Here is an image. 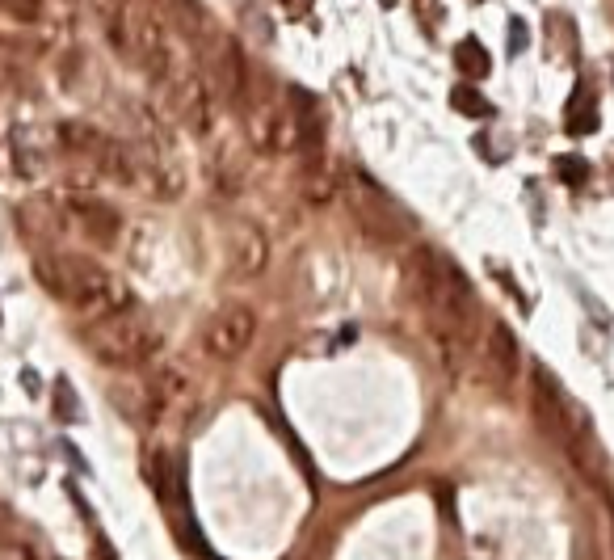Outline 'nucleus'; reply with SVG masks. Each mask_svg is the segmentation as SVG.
<instances>
[{
    "mask_svg": "<svg viewBox=\"0 0 614 560\" xmlns=\"http://www.w3.org/2000/svg\"><path fill=\"white\" fill-rule=\"evenodd\" d=\"M404 274H408V287H413V299L425 312L429 342H434L442 367L455 371L467 358V350H472L480 329V304L472 283L455 266V257L438 253L434 245H417L408 253Z\"/></svg>",
    "mask_w": 614,
    "mask_h": 560,
    "instance_id": "f257e3e1",
    "label": "nucleus"
},
{
    "mask_svg": "<svg viewBox=\"0 0 614 560\" xmlns=\"http://www.w3.org/2000/svg\"><path fill=\"white\" fill-rule=\"evenodd\" d=\"M34 278L59 304H68L80 320H101L118 308H131V291L118 274L89 262L80 253H38Z\"/></svg>",
    "mask_w": 614,
    "mask_h": 560,
    "instance_id": "f03ea898",
    "label": "nucleus"
},
{
    "mask_svg": "<svg viewBox=\"0 0 614 560\" xmlns=\"http://www.w3.org/2000/svg\"><path fill=\"white\" fill-rule=\"evenodd\" d=\"M85 346L101 367L131 371V367H148L160 354V346H165V337H160V329L131 304V308H118L101 320H89Z\"/></svg>",
    "mask_w": 614,
    "mask_h": 560,
    "instance_id": "7ed1b4c3",
    "label": "nucleus"
},
{
    "mask_svg": "<svg viewBox=\"0 0 614 560\" xmlns=\"http://www.w3.org/2000/svg\"><path fill=\"white\" fill-rule=\"evenodd\" d=\"M530 379H535V417H539V426L547 430V434H556L560 443L568 447V443H577V438H589V417L572 405V396H568V388L560 384L556 375H551L543 363L530 371Z\"/></svg>",
    "mask_w": 614,
    "mask_h": 560,
    "instance_id": "20e7f679",
    "label": "nucleus"
},
{
    "mask_svg": "<svg viewBox=\"0 0 614 560\" xmlns=\"http://www.w3.org/2000/svg\"><path fill=\"white\" fill-rule=\"evenodd\" d=\"M160 89L169 93V102H173V114H177V123L186 127L190 135H207L211 131V118H215V102H211V89H207V80H202L190 64H173V72L160 80Z\"/></svg>",
    "mask_w": 614,
    "mask_h": 560,
    "instance_id": "39448f33",
    "label": "nucleus"
},
{
    "mask_svg": "<svg viewBox=\"0 0 614 560\" xmlns=\"http://www.w3.org/2000/svg\"><path fill=\"white\" fill-rule=\"evenodd\" d=\"M59 203H64L68 228H76L80 236L89 240V245H97V249H114V245H118V236H122V215L106 203V198L85 194V190H72V194L59 198Z\"/></svg>",
    "mask_w": 614,
    "mask_h": 560,
    "instance_id": "423d86ee",
    "label": "nucleus"
},
{
    "mask_svg": "<svg viewBox=\"0 0 614 560\" xmlns=\"http://www.w3.org/2000/svg\"><path fill=\"white\" fill-rule=\"evenodd\" d=\"M190 388V375L181 363H169V358H152V367H148V379H143V388H139V400H135V417L139 422H148L156 426L160 417H165L181 396H186Z\"/></svg>",
    "mask_w": 614,
    "mask_h": 560,
    "instance_id": "0eeeda50",
    "label": "nucleus"
},
{
    "mask_svg": "<svg viewBox=\"0 0 614 560\" xmlns=\"http://www.w3.org/2000/svg\"><path fill=\"white\" fill-rule=\"evenodd\" d=\"M253 337H257V312L249 304H228L202 333V350L219 358V363H232L253 346Z\"/></svg>",
    "mask_w": 614,
    "mask_h": 560,
    "instance_id": "6e6552de",
    "label": "nucleus"
},
{
    "mask_svg": "<svg viewBox=\"0 0 614 560\" xmlns=\"http://www.w3.org/2000/svg\"><path fill=\"white\" fill-rule=\"evenodd\" d=\"M211 72H215V93L223 106H244L249 93V55L232 34L219 38V47L211 51Z\"/></svg>",
    "mask_w": 614,
    "mask_h": 560,
    "instance_id": "1a4fd4ad",
    "label": "nucleus"
},
{
    "mask_svg": "<svg viewBox=\"0 0 614 560\" xmlns=\"http://www.w3.org/2000/svg\"><path fill=\"white\" fill-rule=\"evenodd\" d=\"M249 139L257 152H291L299 139H295V118L291 106H261L257 114H249Z\"/></svg>",
    "mask_w": 614,
    "mask_h": 560,
    "instance_id": "9d476101",
    "label": "nucleus"
},
{
    "mask_svg": "<svg viewBox=\"0 0 614 560\" xmlns=\"http://www.w3.org/2000/svg\"><path fill=\"white\" fill-rule=\"evenodd\" d=\"M358 182H362V194H354V207H358L362 228L375 232V236H383V240H396V236L404 232V215L392 207V198H387L379 186L366 182L362 173H358Z\"/></svg>",
    "mask_w": 614,
    "mask_h": 560,
    "instance_id": "9b49d317",
    "label": "nucleus"
},
{
    "mask_svg": "<svg viewBox=\"0 0 614 560\" xmlns=\"http://www.w3.org/2000/svg\"><path fill=\"white\" fill-rule=\"evenodd\" d=\"M17 224H22V236L43 245V240H55L68 232V219H64V203L51 194H34L30 203L17 207Z\"/></svg>",
    "mask_w": 614,
    "mask_h": 560,
    "instance_id": "f8f14e48",
    "label": "nucleus"
},
{
    "mask_svg": "<svg viewBox=\"0 0 614 560\" xmlns=\"http://www.w3.org/2000/svg\"><path fill=\"white\" fill-rule=\"evenodd\" d=\"M518 363H522V346H518V337L509 325H497L488 329V342H484V375L493 379L497 388H509L514 384V375H518Z\"/></svg>",
    "mask_w": 614,
    "mask_h": 560,
    "instance_id": "ddd939ff",
    "label": "nucleus"
},
{
    "mask_svg": "<svg viewBox=\"0 0 614 560\" xmlns=\"http://www.w3.org/2000/svg\"><path fill=\"white\" fill-rule=\"evenodd\" d=\"M165 9H169V17L177 22V30L186 34L198 51H207V55H211V51L219 47L223 30H219V22L211 17V9L202 5V0H165Z\"/></svg>",
    "mask_w": 614,
    "mask_h": 560,
    "instance_id": "4468645a",
    "label": "nucleus"
},
{
    "mask_svg": "<svg viewBox=\"0 0 614 560\" xmlns=\"http://www.w3.org/2000/svg\"><path fill=\"white\" fill-rule=\"evenodd\" d=\"M228 262H232L228 270H232V278H236V283H244V278H257V274L265 270V262H270V245H265L261 228L244 224V228H236V232H232Z\"/></svg>",
    "mask_w": 614,
    "mask_h": 560,
    "instance_id": "2eb2a0df",
    "label": "nucleus"
},
{
    "mask_svg": "<svg viewBox=\"0 0 614 560\" xmlns=\"http://www.w3.org/2000/svg\"><path fill=\"white\" fill-rule=\"evenodd\" d=\"M286 106H291V118H295V139H299V152H307V165H316L320 160V106L316 97L307 89H291L286 93Z\"/></svg>",
    "mask_w": 614,
    "mask_h": 560,
    "instance_id": "dca6fc26",
    "label": "nucleus"
},
{
    "mask_svg": "<svg viewBox=\"0 0 614 560\" xmlns=\"http://www.w3.org/2000/svg\"><path fill=\"white\" fill-rule=\"evenodd\" d=\"M564 127H568V135H589V131H598V102H593V93H589L585 85L572 89L568 110H564Z\"/></svg>",
    "mask_w": 614,
    "mask_h": 560,
    "instance_id": "f3484780",
    "label": "nucleus"
},
{
    "mask_svg": "<svg viewBox=\"0 0 614 560\" xmlns=\"http://www.w3.org/2000/svg\"><path fill=\"white\" fill-rule=\"evenodd\" d=\"M9 148H13L17 173H22V177H38V173H43V152H38V144H34V131L17 127L13 139H9Z\"/></svg>",
    "mask_w": 614,
    "mask_h": 560,
    "instance_id": "a211bd4d",
    "label": "nucleus"
},
{
    "mask_svg": "<svg viewBox=\"0 0 614 560\" xmlns=\"http://www.w3.org/2000/svg\"><path fill=\"white\" fill-rule=\"evenodd\" d=\"M455 64H459V72L467 76V80H484L488 76V51L476 43V38H463V43L455 47Z\"/></svg>",
    "mask_w": 614,
    "mask_h": 560,
    "instance_id": "6ab92c4d",
    "label": "nucleus"
},
{
    "mask_svg": "<svg viewBox=\"0 0 614 560\" xmlns=\"http://www.w3.org/2000/svg\"><path fill=\"white\" fill-rule=\"evenodd\" d=\"M450 106H455L459 114H472V118H488V114H493V106L484 102V93H476L472 85L450 89Z\"/></svg>",
    "mask_w": 614,
    "mask_h": 560,
    "instance_id": "aec40b11",
    "label": "nucleus"
},
{
    "mask_svg": "<svg viewBox=\"0 0 614 560\" xmlns=\"http://www.w3.org/2000/svg\"><path fill=\"white\" fill-rule=\"evenodd\" d=\"M51 409H55V417L59 422H80V405H76V392H72V384L68 379H55V400H51Z\"/></svg>",
    "mask_w": 614,
    "mask_h": 560,
    "instance_id": "412c9836",
    "label": "nucleus"
},
{
    "mask_svg": "<svg viewBox=\"0 0 614 560\" xmlns=\"http://www.w3.org/2000/svg\"><path fill=\"white\" fill-rule=\"evenodd\" d=\"M0 9H5L13 22H22V26H34V22H43V9H47V0H0Z\"/></svg>",
    "mask_w": 614,
    "mask_h": 560,
    "instance_id": "4be33fe9",
    "label": "nucleus"
},
{
    "mask_svg": "<svg viewBox=\"0 0 614 560\" xmlns=\"http://www.w3.org/2000/svg\"><path fill=\"white\" fill-rule=\"evenodd\" d=\"M556 173H560V182H568V186H585L589 165H585L581 156H560L556 160Z\"/></svg>",
    "mask_w": 614,
    "mask_h": 560,
    "instance_id": "5701e85b",
    "label": "nucleus"
},
{
    "mask_svg": "<svg viewBox=\"0 0 614 560\" xmlns=\"http://www.w3.org/2000/svg\"><path fill=\"white\" fill-rule=\"evenodd\" d=\"M278 13L286 17V22H303L307 13H312V0H274Z\"/></svg>",
    "mask_w": 614,
    "mask_h": 560,
    "instance_id": "b1692460",
    "label": "nucleus"
},
{
    "mask_svg": "<svg viewBox=\"0 0 614 560\" xmlns=\"http://www.w3.org/2000/svg\"><path fill=\"white\" fill-rule=\"evenodd\" d=\"M509 26H514V30H509V47H514V51H522V47L530 43V34H526V26H522V22H509Z\"/></svg>",
    "mask_w": 614,
    "mask_h": 560,
    "instance_id": "393cba45",
    "label": "nucleus"
}]
</instances>
